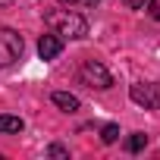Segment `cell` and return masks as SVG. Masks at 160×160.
<instances>
[{
    "label": "cell",
    "instance_id": "6da1fadb",
    "mask_svg": "<svg viewBox=\"0 0 160 160\" xmlns=\"http://www.w3.org/2000/svg\"><path fill=\"white\" fill-rule=\"evenodd\" d=\"M47 25H50V32H57L60 38H72V41H78V38L88 35V22L78 16V13H69V10L50 13V16H47Z\"/></svg>",
    "mask_w": 160,
    "mask_h": 160
},
{
    "label": "cell",
    "instance_id": "7a4b0ae2",
    "mask_svg": "<svg viewBox=\"0 0 160 160\" xmlns=\"http://www.w3.org/2000/svg\"><path fill=\"white\" fill-rule=\"evenodd\" d=\"M78 78H82L88 88H98V91H107V88L113 85L110 69H107L104 63H98V60H85L82 69H78Z\"/></svg>",
    "mask_w": 160,
    "mask_h": 160
},
{
    "label": "cell",
    "instance_id": "3957f363",
    "mask_svg": "<svg viewBox=\"0 0 160 160\" xmlns=\"http://www.w3.org/2000/svg\"><path fill=\"white\" fill-rule=\"evenodd\" d=\"M22 50H25V41H22L19 32L0 28V69H3V66H13V63L22 57Z\"/></svg>",
    "mask_w": 160,
    "mask_h": 160
},
{
    "label": "cell",
    "instance_id": "5bb4252c",
    "mask_svg": "<svg viewBox=\"0 0 160 160\" xmlns=\"http://www.w3.org/2000/svg\"><path fill=\"white\" fill-rule=\"evenodd\" d=\"M10 3H16V0H0V7H10Z\"/></svg>",
    "mask_w": 160,
    "mask_h": 160
},
{
    "label": "cell",
    "instance_id": "8fae6325",
    "mask_svg": "<svg viewBox=\"0 0 160 160\" xmlns=\"http://www.w3.org/2000/svg\"><path fill=\"white\" fill-rule=\"evenodd\" d=\"M148 10H151V16H154V19H160V7L154 3V0H148Z\"/></svg>",
    "mask_w": 160,
    "mask_h": 160
},
{
    "label": "cell",
    "instance_id": "8992f818",
    "mask_svg": "<svg viewBox=\"0 0 160 160\" xmlns=\"http://www.w3.org/2000/svg\"><path fill=\"white\" fill-rule=\"evenodd\" d=\"M60 110H66V113H75L78 107H82V104H78V98L75 94H69V91H53V98H50Z\"/></svg>",
    "mask_w": 160,
    "mask_h": 160
},
{
    "label": "cell",
    "instance_id": "30bf717a",
    "mask_svg": "<svg viewBox=\"0 0 160 160\" xmlns=\"http://www.w3.org/2000/svg\"><path fill=\"white\" fill-rule=\"evenodd\" d=\"M50 157H69V154H66V148H60V144H50Z\"/></svg>",
    "mask_w": 160,
    "mask_h": 160
},
{
    "label": "cell",
    "instance_id": "7c38bea8",
    "mask_svg": "<svg viewBox=\"0 0 160 160\" xmlns=\"http://www.w3.org/2000/svg\"><path fill=\"white\" fill-rule=\"evenodd\" d=\"M144 3H148V0H126V7H132V10H141Z\"/></svg>",
    "mask_w": 160,
    "mask_h": 160
},
{
    "label": "cell",
    "instance_id": "ba28073f",
    "mask_svg": "<svg viewBox=\"0 0 160 160\" xmlns=\"http://www.w3.org/2000/svg\"><path fill=\"white\" fill-rule=\"evenodd\" d=\"M144 144H148V135H144V132H132V138H129V144H126V148H129L132 154H138Z\"/></svg>",
    "mask_w": 160,
    "mask_h": 160
},
{
    "label": "cell",
    "instance_id": "52a82bcc",
    "mask_svg": "<svg viewBox=\"0 0 160 160\" xmlns=\"http://www.w3.org/2000/svg\"><path fill=\"white\" fill-rule=\"evenodd\" d=\"M22 129H25V122L19 116H10V113L0 116V132H3V135H19Z\"/></svg>",
    "mask_w": 160,
    "mask_h": 160
},
{
    "label": "cell",
    "instance_id": "9c48e42d",
    "mask_svg": "<svg viewBox=\"0 0 160 160\" xmlns=\"http://www.w3.org/2000/svg\"><path fill=\"white\" fill-rule=\"evenodd\" d=\"M116 138H119V126H113V122H110V126H104V129H101V141H104V144H113Z\"/></svg>",
    "mask_w": 160,
    "mask_h": 160
},
{
    "label": "cell",
    "instance_id": "5b68a950",
    "mask_svg": "<svg viewBox=\"0 0 160 160\" xmlns=\"http://www.w3.org/2000/svg\"><path fill=\"white\" fill-rule=\"evenodd\" d=\"M60 50H63V38L57 32L41 35V41H38V57L41 60H53V57H60Z\"/></svg>",
    "mask_w": 160,
    "mask_h": 160
},
{
    "label": "cell",
    "instance_id": "4fadbf2b",
    "mask_svg": "<svg viewBox=\"0 0 160 160\" xmlns=\"http://www.w3.org/2000/svg\"><path fill=\"white\" fill-rule=\"evenodd\" d=\"M63 3H88V0H63Z\"/></svg>",
    "mask_w": 160,
    "mask_h": 160
},
{
    "label": "cell",
    "instance_id": "277c9868",
    "mask_svg": "<svg viewBox=\"0 0 160 160\" xmlns=\"http://www.w3.org/2000/svg\"><path fill=\"white\" fill-rule=\"evenodd\" d=\"M129 98L144 110H160V82H138L132 85Z\"/></svg>",
    "mask_w": 160,
    "mask_h": 160
}]
</instances>
